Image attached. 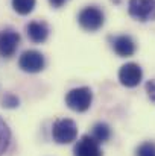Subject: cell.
Listing matches in <instances>:
<instances>
[{"label":"cell","instance_id":"13","mask_svg":"<svg viewBox=\"0 0 155 156\" xmlns=\"http://www.w3.org/2000/svg\"><path fill=\"white\" fill-rule=\"evenodd\" d=\"M9 141H11V130H9L8 124L3 121V118L0 117V155L6 152Z\"/></svg>","mask_w":155,"mask_h":156},{"label":"cell","instance_id":"16","mask_svg":"<svg viewBox=\"0 0 155 156\" xmlns=\"http://www.w3.org/2000/svg\"><path fill=\"white\" fill-rule=\"evenodd\" d=\"M146 91H148V94H149L151 100L155 102V82L154 80H149V82L146 83Z\"/></svg>","mask_w":155,"mask_h":156},{"label":"cell","instance_id":"3","mask_svg":"<svg viewBox=\"0 0 155 156\" xmlns=\"http://www.w3.org/2000/svg\"><path fill=\"white\" fill-rule=\"evenodd\" d=\"M78 21H79V24H81L82 29H85L88 32H94V30L101 29L103 26L105 17H103V12L99 8H96V6H87V8H84L79 12Z\"/></svg>","mask_w":155,"mask_h":156},{"label":"cell","instance_id":"15","mask_svg":"<svg viewBox=\"0 0 155 156\" xmlns=\"http://www.w3.org/2000/svg\"><path fill=\"white\" fill-rule=\"evenodd\" d=\"M2 103H3L5 108H8V109H14V108L18 106L20 100H18V97L14 96V94H6V96L2 99Z\"/></svg>","mask_w":155,"mask_h":156},{"label":"cell","instance_id":"5","mask_svg":"<svg viewBox=\"0 0 155 156\" xmlns=\"http://www.w3.org/2000/svg\"><path fill=\"white\" fill-rule=\"evenodd\" d=\"M142 77H143V71H142L140 65L135 62H128V64L122 65L119 70V80L126 88L137 87L142 82Z\"/></svg>","mask_w":155,"mask_h":156},{"label":"cell","instance_id":"12","mask_svg":"<svg viewBox=\"0 0 155 156\" xmlns=\"http://www.w3.org/2000/svg\"><path fill=\"white\" fill-rule=\"evenodd\" d=\"M12 8L20 15H28L35 8V0H12Z\"/></svg>","mask_w":155,"mask_h":156},{"label":"cell","instance_id":"8","mask_svg":"<svg viewBox=\"0 0 155 156\" xmlns=\"http://www.w3.org/2000/svg\"><path fill=\"white\" fill-rule=\"evenodd\" d=\"M75 156H102V150L93 136L84 135L75 146Z\"/></svg>","mask_w":155,"mask_h":156},{"label":"cell","instance_id":"11","mask_svg":"<svg viewBox=\"0 0 155 156\" xmlns=\"http://www.w3.org/2000/svg\"><path fill=\"white\" fill-rule=\"evenodd\" d=\"M99 144L101 143H105V141H108L109 140V136H111V129H109V126L106 124V123H96L94 126H93V135H91Z\"/></svg>","mask_w":155,"mask_h":156},{"label":"cell","instance_id":"1","mask_svg":"<svg viewBox=\"0 0 155 156\" xmlns=\"http://www.w3.org/2000/svg\"><path fill=\"white\" fill-rule=\"evenodd\" d=\"M52 136L58 144H70L78 136V126L70 118H59L53 123Z\"/></svg>","mask_w":155,"mask_h":156},{"label":"cell","instance_id":"9","mask_svg":"<svg viewBox=\"0 0 155 156\" xmlns=\"http://www.w3.org/2000/svg\"><path fill=\"white\" fill-rule=\"evenodd\" d=\"M113 49L120 58H128L135 53V43L128 35H120L113 40Z\"/></svg>","mask_w":155,"mask_h":156},{"label":"cell","instance_id":"7","mask_svg":"<svg viewBox=\"0 0 155 156\" xmlns=\"http://www.w3.org/2000/svg\"><path fill=\"white\" fill-rule=\"evenodd\" d=\"M18 44H20L18 32H15L12 29H5L0 32V56L11 58L17 52Z\"/></svg>","mask_w":155,"mask_h":156},{"label":"cell","instance_id":"6","mask_svg":"<svg viewBox=\"0 0 155 156\" xmlns=\"http://www.w3.org/2000/svg\"><path fill=\"white\" fill-rule=\"evenodd\" d=\"M18 65L23 71L26 73H38L44 68L46 61L44 56L37 50H26L21 53L20 59H18Z\"/></svg>","mask_w":155,"mask_h":156},{"label":"cell","instance_id":"10","mask_svg":"<svg viewBox=\"0 0 155 156\" xmlns=\"http://www.w3.org/2000/svg\"><path fill=\"white\" fill-rule=\"evenodd\" d=\"M26 32H28V37L31 38V41H34V43H44L49 37V27L46 23H41V21L29 23L26 27Z\"/></svg>","mask_w":155,"mask_h":156},{"label":"cell","instance_id":"2","mask_svg":"<svg viewBox=\"0 0 155 156\" xmlns=\"http://www.w3.org/2000/svg\"><path fill=\"white\" fill-rule=\"evenodd\" d=\"M93 102V93L88 87H79L73 88L65 96V103L72 111L76 112H85Z\"/></svg>","mask_w":155,"mask_h":156},{"label":"cell","instance_id":"4","mask_svg":"<svg viewBox=\"0 0 155 156\" xmlns=\"http://www.w3.org/2000/svg\"><path fill=\"white\" fill-rule=\"evenodd\" d=\"M128 12L138 21L155 20V0H129Z\"/></svg>","mask_w":155,"mask_h":156},{"label":"cell","instance_id":"17","mask_svg":"<svg viewBox=\"0 0 155 156\" xmlns=\"http://www.w3.org/2000/svg\"><path fill=\"white\" fill-rule=\"evenodd\" d=\"M49 2H50V5L53 6V8H61L67 0H49Z\"/></svg>","mask_w":155,"mask_h":156},{"label":"cell","instance_id":"14","mask_svg":"<svg viewBox=\"0 0 155 156\" xmlns=\"http://www.w3.org/2000/svg\"><path fill=\"white\" fill-rule=\"evenodd\" d=\"M135 156H155V143H143L137 152H135Z\"/></svg>","mask_w":155,"mask_h":156}]
</instances>
